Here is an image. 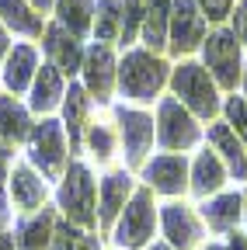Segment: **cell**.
<instances>
[{"label":"cell","instance_id":"cell-1","mask_svg":"<svg viewBox=\"0 0 247 250\" xmlns=\"http://www.w3.org/2000/svg\"><path fill=\"white\" fill-rule=\"evenodd\" d=\"M164 62L153 59L150 52H129L122 62V90L136 101H150L164 83Z\"/></svg>","mask_w":247,"mask_h":250},{"label":"cell","instance_id":"cell-2","mask_svg":"<svg viewBox=\"0 0 247 250\" xmlns=\"http://www.w3.org/2000/svg\"><path fill=\"white\" fill-rule=\"evenodd\" d=\"M63 208H67V215L73 219V223H80V226H90L94 223V184H90V174H87V167H80V164H73L70 167V174H67V184H63Z\"/></svg>","mask_w":247,"mask_h":250},{"label":"cell","instance_id":"cell-3","mask_svg":"<svg viewBox=\"0 0 247 250\" xmlns=\"http://www.w3.org/2000/svg\"><path fill=\"white\" fill-rule=\"evenodd\" d=\"M174 90L188 101L199 115H212L216 111V90L209 83V73L195 62H184V66L174 73Z\"/></svg>","mask_w":247,"mask_h":250},{"label":"cell","instance_id":"cell-4","mask_svg":"<svg viewBox=\"0 0 247 250\" xmlns=\"http://www.w3.org/2000/svg\"><path fill=\"white\" fill-rule=\"evenodd\" d=\"M205 59H209L216 80H220L223 87H233V83H237L240 52H237V39L230 35V31H216V35H209V42H205Z\"/></svg>","mask_w":247,"mask_h":250},{"label":"cell","instance_id":"cell-5","mask_svg":"<svg viewBox=\"0 0 247 250\" xmlns=\"http://www.w3.org/2000/svg\"><path fill=\"white\" fill-rule=\"evenodd\" d=\"M63 156H67V146H63V132H59L56 122H42L35 136H32V160L42 167V174L56 177L59 167H63Z\"/></svg>","mask_w":247,"mask_h":250},{"label":"cell","instance_id":"cell-6","mask_svg":"<svg viewBox=\"0 0 247 250\" xmlns=\"http://www.w3.org/2000/svg\"><path fill=\"white\" fill-rule=\"evenodd\" d=\"M195 139H199V129L188 118V111H184L178 101H164L160 104V143L171 146V149H184Z\"/></svg>","mask_w":247,"mask_h":250},{"label":"cell","instance_id":"cell-7","mask_svg":"<svg viewBox=\"0 0 247 250\" xmlns=\"http://www.w3.org/2000/svg\"><path fill=\"white\" fill-rule=\"evenodd\" d=\"M202 31H205V21L195 11V4L192 0H178L174 14H171V39H174L171 45L178 52H188V49H195L202 42Z\"/></svg>","mask_w":247,"mask_h":250},{"label":"cell","instance_id":"cell-8","mask_svg":"<svg viewBox=\"0 0 247 250\" xmlns=\"http://www.w3.org/2000/svg\"><path fill=\"white\" fill-rule=\"evenodd\" d=\"M150 233H153V208H150V195L139 191L133 198V205L126 208L122 226H118V243L122 247H139V243H146Z\"/></svg>","mask_w":247,"mask_h":250},{"label":"cell","instance_id":"cell-9","mask_svg":"<svg viewBox=\"0 0 247 250\" xmlns=\"http://www.w3.org/2000/svg\"><path fill=\"white\" fill-rule=\"evenodd\" d=\"M184 160L181 156H157L150 167H146V177H150V184L157 188V191H167V195H174V191H181L184 188Z\"/></svg>","mask_w":247,"mask_h":250},{"label":"cell","instance_id":"cell-10","mask_svg":"<svg viewBox=\"0 0 247 250\" xmlns=\"http://www.w3.org/2000/svg\"><path fill=\"white\" fill-rule=\"evenodd\" d=\"M122 132H126V146H129V160H143L146 146L153 143V122L139 111H122Z\"/></svg>","mask_w":247,"mask_h":250},{"label":"cell","instance_id":"cell-11","mask_svg":"<svg viewBox=\"0 0 247 250\" xmlns=\"http://www.w3.org/2000/svg\"><path fill=\"white\" fill-rule=\"evenodd\" d=\"M164 229H167V236H171V243L178 250H188L199 240V226H195L192 212L181 208V205H167L164 208Z\"/></svg>","mask_w":247,"mask_h":250},{"label":"cell","instance_id":"cell-12","mask_svg":"<svg viewBox=\"0 0 247 250\" xmlns=\"http://www.w3.org/2000/svg\"><path fill=\"white\" fill-rule=\"evenodd\" d=\"M45 52L59 62V70H67V73H73L80 66V45L63 28H49L45 31Z\"/></svg>","mask_w":247,"mask_h":250},{"label":"cell","instance_id":"cell-13","mask_svg":"<svg viewBox=\"0 0 247 250\" xmlns=\"http://www.w3.org/2000/svg\"><path fill=\"white\" fill-rule=\"evenodd\" d=\"M84 77H87V87L105 98L108 87H112V52L105 45H94L87 52V66H84Z\"/></svg>","mask_w":247,"mask_h":250},{"label":"cell","instance_id":"cell-14","mask_svg":"<svg viewBox=\"0 0 247 250\" xmlns=\"http://www.w3.org/2000/svg\"><path fill=\"white\" fill-rule=\"evenodd\" d=\"M167 11H171L167 0H146V11H143V39H146L153 49H160V45H164Z\"/></svg>","mask_w":247,"mask_h":250},{"label":"cell","instance_id":"cell-15","mask_svg":"<svg viewBox=\"0 0 247 250\" xmlns=\"http://www.w3.org/2000/svg\"><path fill=\"white\" fill-rule=\"evenodd\" d=\"M0 136L14 143L28 136V115L14 98H0Z\"/></svg>","mask_w":247,"mask_h":250},{"label":"cell","instance_id":"cell-16","mask_svg":"<svg viewBox=\"0 0 247 250\" xmlns=\"http://www.w3.org/2000/svg\"><path fill=\"white\" fill-rule=\"evenodd\" d=\"M32 70H35V52L28 49V45H18L14 56L7 59V73H4L7 87L11 90H24L28 80H32Z\"/></svg>","mask_w":247,"mask_h":250},{"label":"cell","instance_id":"cell-17","mask_svg":"<svg viewBox=\"0 0 247 250\" xmlns=\"http://www.w3.org/2000/svg\"><path fill=\"white\" fill-rule=\"evenodd\" d=\"M11 188H14V202H18L21 208H35V205L42 202V195H45L42 181H39L32 170H28V167H18V170H14Z\"/></svg>","mask_w":247,"mask_h":250},{"label":"cell","instance_id":"cell-18","mask_svg":"<svg viewBox=\"0 0 247 250\" xmlns=\"http://www.w3.org/2000/svg\"><path fill=\"white\" fill-rule=\"evenodd\" d=\"M0 18H4L14 31H24V35H35V31H42V21L28 11L24 0H0Z\"/></svg>","mask_w":247,"mask_h":250},{"label":"cell","instance_id":"cell-19","mask_svg":"<svg viewBox=\"0 0 247 250\" xmlns=\"http://www.w3.org/2000/svg\"><path fill=\"white\" fill-rule=\"evenodd\" d=\"M126 195H129V177H126V174H112V177L101 184V219H105V223H112V219H115V212L122 208Z\"/></svg>","mask_w":247,"mask_h":250},{"label":"cell","instance_id":"cell-20","mask_svg":"<svg viewBox=\"0 0 247 250\" xmlns=\"http://www.w3.org/2000/svg\"><path fill=\"white\" fill-rule=\"evenodd\" d=\"M59 94H63V80H59L56 66H42V73H39V80H35V98H32V104H35L39 111H45V108H52V104L59 101Z\"/></svg>","mask_w":247,"mask_h":250},{"label":"cell","instance_id":"cell-21","mask_svg":"<svg viewBox=\"0 0 247 250\" xmlns=\"http://www.w3.org/2000/svg\"><path fill=\"white\" fill-rule=\"evenodd\" d=\"M90 14H94V0H59V18L77 35L90 28Z\"/></svg>","mask_w":247,"mask_h":250},{"label":"cell","instance_id":"cell-22","mask_svg":"<svg viewBox=\"0 0 247 250\" xmlns=\"http://www.w3.org/2000/svg\"><path fill=\"white\" fill-rule=\"evenodd\" d=\"M220 184H223V164L216 160L212 153H202L195 160V191L205 195V191H212V188H220Z\"/></svg>","mask_w":247,"mask_h":250},{"label":"cell","instance_id":"cell-23","mask_svg":"<svg viewBox=\"0 0 247 250\" xmlns=\"http://www.w3.org/2000/svg\"><path fill=\"white\" fill-rule=\"evenodd\" d=\"M209 139L220 146V153L230 160V170L240 177V174H247V164H244V153H240V146H237V139L230 136V129L226 125H212V132H209Z\"/></svg>","mask_w":247,"mask_h":250},{"label":"cell","instance_id":"cell-24","mask_svg":"<svg viewBox=\"0 0 247 250\" xmlns=\"http://www.w3.org/2000/svg\"><path fill=\"white\" fill-rule=\"evenodd\" d=\"M237 215H240V198H237V195H223V198H216V202L205 208L209 226H216V229L233 226V223H237Z\"/></svg>","mask_w":247,"mask_h":250},{"label":"cell","instance_id":"cell-25","mask_svg":"<svg viewBox=\"0 0 247 250\" xmlns=\"http://www.w3.org/2000/svg\"><path fill=\"white\" fill-rule=\"evenodd\" d=\"M84 115H87V98L80 87H70V101H67V129H70V146L80 143L84 132Z\"/></svg>","mask_w":247,"mask_h":250},{"label":"cell","instance_id":"cell-26","mask_svg":"<svg viewBox=\"0 0 247 250\" xmlns=\"http://www.w3.org/2000/svg\"><path fill=\"white\" fill-rule=\"evenodd\" d=\"M118 0H101L98 4V39L108 42L115 35H122V14H118Z\"/></svg>","mask_w":247,"mask_h":250},{"label":"cell","instance_id":"cell-27","mask_svg":"<svg viewBox=\"0 0 247 250\" xmlns=\"http://www.w3.org/2000/svg\"><path fill=\"white\" fill-rule=\"evenodd\" d=\"M49 229H52V226H49V215L42 212L32 226H24V233H21V247H24V250H39V247L49 240Z\"/></svg>","mask_w":247,"mask_h":250},{"label":"cell","instance_id":"cell-28","mask_svg":"<svg viewBox=\"0 0 247 250\" xmlns=\"http://www.w3.org/2000/svg\"><path fill=\"white\" fill-rule=\"evenodd\" d=\"M143 0H126V7H122V39H133V31L139 28V21H143Z\"/></svg>","mask_w":247,"mask_h":250},{"label":"cell","instance_id":"cell-29","mask_svg":"<svg viewBox=\"0 0 247 250\" xmlns=\"http://www.w3.org/2000/svg\"><path fill=\"white\" fill-rule=\"evenodd\" d=\"M226 115H230V122L237 125V132L247 136V104H244L240 98H233V101L226 104Z\"/></svg>","mask_w":247,"mask_h":250},{"label":"cell","instance_id":"cell-30","mask_svg":"<svg viewBox=\"0 0 247 250\" xmlns=\"http://www.w3.org/2000/svg\"><path fill=\"white\" fill-rule=\"evenodd\" d=\"M52 250H77V229L59 226V229L52 233Z\"/></svg>","mask_w":247,"mask_h":250},{"label":"cell","instance_id":"cell-31","mask_svg":"<svg viewBox=\"0 0 247 250\" xmlns=\"http://www.w3.org/2000/svg\"><path fill=\"white\" fill-rule=\"evenodd\" d=\"M199 4H202V11L209 14V21H220V18L230 14V0H199Z\"/></svg>","mask_w":247,"mask_h":250},{"label":"cell","instance_id":"cell-32","mask_svg":"<svg viewBox=\"0 0 247 250\" xmlns=\"http://www.w3.org/2000/svg\"><path fill=\"white\" fill-rule=\"evenodd\" d=\"M90 146H94L98 156H108V153H112V136H108V129H98V125H94V132H90Z\"/></svg>","mask_w":247,"mask_h":250},{"label":"cell","instance_id":"cell-33","mask_svg":"<svg viewBox=\"0 0 247 250\" xmlns=\"http://www.w3.org/2000/svg\"><path fill=\"white\" fill-rule=\"evenodd\" d=\"M233 24H237V35L247 42V4H240V7H237V21H233Z\"/></svg>","mask_w":247,"mask_h":250},{"label":"cell","instance_id":"cell-34","mask_svg":"<svg viewBox=\"0 0 247 250\" xmlns=\"http://www.w3.org/2000/svg\"><path fill=\"white\" fill-rule=\"evenodd\" d=\"M230 250H247V243H244V236H233V240H230Z\"/></svg>","mask_w":247,"mask_h":250},{"label":"cell","instance_id":"cell-35","mask_svg":"<svg viewBox=\"0 0 247 250\" xmlns=\"http://www.w3.org/2000/svg\"><path fill=\"white\" fill-rule=\"evenodd\" d=\"M0 250H14V240L11 236H0Z\"/></svg>","mask_w":247,"mask_h":250},{"label":"cell","instance_id":"cell-36","mask_svg":"<svg viewBox=\"0 0 247 250\" xmlns=\"http://www.w3.org/2000/svg\"><path fill=\"white\" fill-rule=\"evenodd\" d=\"M4 219H7V208H4V195H0V226H4Z\"/></svg>","mask_w":247,"mask_h":250},{"label":"cell","instance_id":"cell-37","mask_svg":"<svg viewBox=\"0 0 247 250\" xmlns=\"http://www.w3.org/2000/svg\"><path fill=\"white\" fill-rule=\"evenodd\" d=\"M4 49H7V35H4V28H0V56H4Z\"/></svg>","mask_w":247,"mask_h":250},{"label":"cell","instance_id":"cell-38","mask_svg":"<svg viewBox=\"0 0 247 250\" xmlns=\"http://www.w3.org/2000/svg\"><path fill=\"white\" fill-rule=\"evenodd\" d=\"M32 4H35V7H39V11H45V7H49V4H52V0H32Z\"/></svg>","mask_w":247,"mask_h":250},{"label":"cell","instance_id":"cell-39","mask_svg":"<svg viewBox=\"0 0 247 250\" xmlns=\"http://www.w3.org/2000/svg\"><path fill=\"white\" fill-rule=\"evenodd\" d=\"M80 250H98V243H94V240H87V243H84Z\"/></svg>","mask_w":247,"mask_h":250},{"label":"cell","instance_id":"cell-40","mask_svg":"<svg viewBox=\"0 0 247 250\" xmlns=\"http://www.w3.org/2000/svg\"><path fill=\"white\" fill-rule=\"evenodd\" d=\"M153 250H164V247H153Z\"/></svg>","mask_w":247,"mask_h":250}]
</instances>
